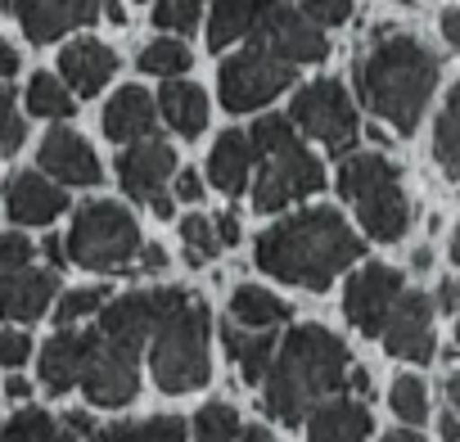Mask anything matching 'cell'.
<instances>
[{
    "instance_id": "obj_1",
    "label": "cell",
    "mask_w": 460,
    "mask_h": 442,
    "mask_svg": "<svg viewBox=\"0 0 460 442\" xmlns=\"http://www.w3.org/2000/svg\"><path fill=\"white\" fill-rule=\"evenodd\" d=\"M366 244L352 235V226L334 208H307L298 217H285L280 226L262 231L258 240V267L285 285L325 289L339 271H348Z\"/></svg>"
},
{
    "instance_id": "obj_2",
    "label": "cell",
    "mask_w": 460,
    "mask_h": 442,
    "mask_svg": "<svg viewBox=\"0 0 460 442\" xmlns=\"http://www.w3.org/2000/svg\"><path fill=\"white\" fill-rule=\"evenodd\" d=\"M267 415L280 424H303L312 406H321L334 388L348 384V348L325 325H298L267 366Z\"/></svg>"
},
{
    "instance_id": "obj_3",
    "label": "cell",
    "mask_w": 460,
    "mask_h": 442,
    "mask_svg": "<svg viewBox=\"0 0 460 442\" xmlns=\"http://www.w3.org/2000/svg\"><path fill=\"white\" fill-rule=\"evenodd\" d=\"M438 55L406 37V32H388L375 41V50L361 59L357 68V95L366 109H375L384 122H393L402 136H411L424 118V104L438 86Z\"/></svg>"
},
{
    "instance_id": "obj_4",
    "label": "cell",
    "mask_w": 460,
    "mask_h": 442,
    "mask_svg": "<svg viewBox=\"0 0 460 442\" xmlns=\"http://www.w3.org/2000/svg\"><path fill=\"white\" fill-rule=\"evenodd\" d=\"M253 158H258V181H253V208L258 212H280L325 185L321 158L307 154V145L294 136L289 118H258L249 131Z\"/></svg>"
},
{
    "instance_id": "obj_5",
    "label": "cell",
    "mask_w": 460,
    "mask_h": 442,
    "mask_svg": "<svg viewBox=\"0 0 460 442\" xmlns=\"http://www.w3.org/2000/svg\"><path fill=\"white\" fill-rule=\"evenodd\" d=\"M149 361H154V379L163 393H194L208 384L212 361H208V307L176 289L167 312L158 316L154 334H149Z\"/></svg>"
},
{
    "instance_id": "obj_6",
    "label": "cell",
    "mask_w": 460,
    "mask_h": 442,
    "mask_svg": "<svg viewBox=\"0 0 460 442\" xmlns=\"http://www.w3.org/2000/svg\"><path fill=\"white\" fill-rule=\"evenodd\" d=\"M339 194L357 208L370 240L393 244L411 226V203L402 190V172L384 154H352L339 167Z\"/></svg>"
},
{
    "instance_id": "obj_7",
    "label": "cell",
    "mask_w": 460,
    "mask_h": 442,
    "mask_svg": "<svg viewBox=\"0 0 460 442\" xmlns=\"http://www.w3.org/2000/svg\"><path fill=\"white\" fill-rule=\"evenodd\" d=\"M140 249V226L122 203H82L68 231V258L86 271H127Z\"/></svg>"
},
{
    "instance_id": "obj_8",
    "label": "cell",
    "mask_w": 460,
    "mask_h": 442,
    "mask_svg": "<svg viewBox=\"0 0 460 442\" xmlns=\"http://www.w3.org/2000/svg\"><path fill=\"white\" fill-rule=\"evenodd\" d=\"M294 122L312 136V140H321L330 154H339V158H348V149L357 145V136H361V127H357V109H352V100H348V91H343V82H334V77H321V82H312V86H303L298 95H294Z\"/></svg>"
},
{
    "instance_id": "obj_9",
    "label": "cell",
    "mask_w": 460,
    "mask_h": 442,
    "mask_svg": "<svg viewBox=\"0 0 460 442\" xmlns=\"http://www.w3.org/2000/svg\"><path fill=\"white\" fill-rule=\"evenodd\" d=\"M294 82V64L276 59L267 46H249L235 59L221 64V104L230 113H244V109H262L271 104L285 86Z\"/></svg>"
},
{
    "instance_id": "obj_10",
    "label": "cell",
    "mask_w": 460,
    "mask_h": 442,
    "mask_svg": "<svg viewBox=\"0 0 460 442\" xmlns=\"http://www.w3.org/2000/svg\"><path fill=\"white\" fill-rule=\"evenodd\" d=\"M136 348L91 330L86 334V348H82V375L77 384L86 388V397L95 406H127L140 388V370H136Z\"/></svg>"
},
{
    "instance_id": "obj_11",
    "label": "cell",
    "mask_w": 460,
    "mask_h": 442,
    "mask_svg": "<svg viewBox=\"0 0 460 442\" xmlns=\"http://www.w3.org/2000/svg\"><path fill=\"white\" fill-rule=\"evenodd\" d=\"M172 167H176L172 145L167 140H154V136H145L140 145H131V149L118 154V181H122V190L136 203H149L158 217H172V199H167Z\"/></svg>"
},
{
    "instance_id": "obj_12",
    "label": "cell",
    "mask_w": 460,
    "mask_h": 442,
    "mask_svg": "<svg viewBox=\"0 0 460 442\" xmlns=\"http://www.w3.org/2000/svg\"><path fill=\"white\" fill-rule=\"evenodd\" d=\"M384 348L402 361H429L438 339H433V298L420 289H402L397 303L384 316Z\"/></svg>"
},
{
    "instance_id": "obj_13",
    "label": "cell",
    "mask_w": 460,
    "mask_h": 442,
    "mask_svg": "<svg viewBox=\"0 0 460 442\" xmlns=\"http://www.w3.org/2000/svg\"><path fill=\"white\" fill-rule=\"evenodd\" d=\"M402 289H406V285H402V271H397V267H388V262H366V267L348 280V289H343V316H348L361 334H379V330H384V316H388V307L397 303Z\"/></svg>"
},
{
    "instance_id": "obj_14",
    "label": "cell",
    "mask_w": 460,
    "mask_h": 442,
    "mask_svg": "<svg viewBox=\"0 0 460 442\" xmlns=\"http://www.w3.org/2000/svg\"><path fill=\"white\" fill-rule=\"evenodd\" d=\"M253 37H258V46H267L285 64H321L330 55V41L321 37V28L307 23L298 10H289L285 0H276V5L267 10V19L258 23Z\"/></svg>"
},
{
    "instance_id": "obj_15",
    "label": "cell",
    "mask_w": 460,
    "mask_h": 442,
    "mask_svg": "<svg viewBox=\"0 0 460 442\" xmlns=\"http://www.w3.org/2000/svg\"><path fill=\"white\" fill-rule=\"evenodd\" d=\"M172 294H176V289H145V294H127V298H118V303H104V307H100V325H95V330L140 352V348L149 343V334H154L158 316L167 312Z\"/></svg>"
},
{
    "instance_id": "obj_16",
    "label": "cell",
    "mask_w": 460,
    "mask_h": 442,
    "mask_svg": "<svg viewBox=\"0 0 460 442\" xmlns=\"http://www.w3.org/2000/svg\"><path fill=\"white\" fill-rule=\"evenodd\" d=\"M10 10L19 14L23 32H28L37 46H46V41L73 32V28L95 23L100 0H10Z\"/></svg>"
},
{
    "instance_id": "obj_17",
    "label": "cell",
    "mask_w": 460,
    "mask_h": 442,
    "mask_svg": "<svg viewBox=\"0 0 460 442\" xmlns=\"http://www.w3.org/2000/svg\"><path fill=\"white\" fill-rule=\"evenodd\" d=\"M5 208H10V221H19V226H46L68 208V194L37 172H19L5 185Z\"/></svg>"
},
{
    "instance_id": "obj_18",
    "label": "cell",
    "mask_w": 460,
    "mask_h": 442,
    "mask_svg": "<svg viewBox=\"0 0 460 442\" xmlns=\"http://www.w3.org/2000/svg\"><path fill=\"white\" fill-rule=\"evenodd\" d=\"M41 167H46L55 181H64V185H95V181H100V158H95V149H91L77 131H68V127H55V131L41 140Z\"/></svg>"
},
{
    "instance_id": "obj_19",
    "label": "cell",
    "mask_w": 460,
    "mask_h": 442,
    "mask_svg": "<svg viewBox=\"0 0 460 442\" xmlns=\"http://www.w3.org/2000/svg\"><path fill=\"white\" fill-rule=\"evenodd\" d=\"M59 73H64L68 95H86V100H91V95H100V86L118 73V55H113L109 46L82 37V41L64 46V55H59Z\"/></svg>"
},
{
    "instance_id": "obj_20",
    "label": "cell",
    "mask_w": 460,
    "mask_h": 442,
    "mask_svg": "<svg viewBox=\"0 0 460 442\" xmlns=\"http://www.w3.org/2000/svg\"><path fill=\"white\" fill-rule=\"evenodd\" d=\"M307 442H366L370 433V411L352 397L339 402H321L307 411Z\"/></svg>"
},
{
    "instance_id": "obj_21",
    "label": "cell",
    "mask_w": 460,
    "mask_h": 442,
    "mask_svg": "<svg viewBox=\"0 0 460 442\" xmlns=\"http://www.w3.org/2000/svg\"><path fill=\"white\" fill-rule=\"evenodd\" d=\"M55 289H59V280H55V271H37V267H23L5 289H0V316L5 321H37L46 307H50V298H55Z\"/></svg>"
},
{
    "instance_id": "obj_22",
    "label": "cell",
    "mask_w": 460,
    "mask_h": 442,
    "mask_svg": "<svg viewBox=\"0 0 460 442\" xmlns=\"http://www.w3.org/2000/svg\"><path fill=\"white\" fill-rule=\"evenodd\" d=\"M154 118H158L154 95L140 91V86H122V91L109 100V109H104V136L136 145V140H145V136L154 131Z\"/></svg>"
},
{
    "instance_id": "obj_23",
    "label": "cell",
    "mask_w": 460,
    "mask_h": 442,
    "mask_svg": "<svg viewBox=\"0 0 460 442\" xmlns=\"http://www.w3.org/2000/svg\"><path fill=\"white\" fill-rule=\"evenodd\" d=\"M271 5L276 0H217L208 19V50H226L230 41L253 37Z\"/></svg>"
},
{
    "instance_id": "obj_24",
    "label": "cell",
    "mask_w": 460,
    "mask_h": 442,
    "mask_svg": "<svg viewBox=\"0 0 460 442\" xmlns=\"http://www.w3.org/2000/svg\"><path fill=\"white\" fill-rule=\"evenodd\" d=\"M249 167H253V145L244 131H221V140L212 145L208 158V176L221 194H244L249 185Z\"/></svg>"
},
{
    "instance_id": "obj_25",
    "label": "cell",
    "mask_w": 460,
    "mask_h": 442,
    "mask_svg": "<svg viewBox=\"0 0 460 442\" xmlns=\"http://www.w3.org/2000/svg\"><path fill=\"white\" fill-rule=\"evenodd\" d=\"M82 348H86V334L77 330H59L46 348H41V384L50 393H68L77 388V375H82Z\"/></svg>"
},
{
    "instance_id": "obj_26",
    "label": "cell",
    "mask_w": 460,
    "mask_h": 442,
    "mask_svg": "<svg viewBox=\"0 0 460 442\" xmlns=\"http://www.w3.org/2000/svg\"><path fill=\"white\" fill-rule=\"evenodd\" d=\"M158 109H163V118L172 122V131H181V136H199L203 127H208V95L194 86V82H163V91H158Z\"/></svg>"
},
{
    "instance_id": "obj_27",
    "label": "cell",
    "mask_w": 460,
    "mask_h": 442,
    "mask_svg": "<svg viewBox=\"0 0 460 442\" xmlns=\"http://www.w3.org/2000/svg\"><path fill=\"white\" fill-rule=\"evenodd\" d=\"M221 339H226V352H230V361L240 366L244 384H258V379L267 375V366H271V352H276V334H271V330H258V334H249V330H240L235 321H230V325H221Z\"/></svg>"
},
{
    "instance_id": "obj_28",
    "label": "cell",
    "mask_w": 460,
    "mask_h": 442,
    "mask_svg": "<svg viewBox=\"0 0 460 442\" xmlns=\"http://www.w3.org/2000/svg\"><path fill=\"white\" fill-rule=\"evenodd\" d=\"M230 316H235V325H244V330H276L280 321H289V303H280L271 289L244 285V289H235V298H230Z\"/></svg>"
},
{
    "instance_id": "obj_29",
    "label": "cell",
    "mask_w": 460,
    "mask_h": 442,
    "mask_svg": "<svg viewBox=\"0 0 460 442\" xmlns=\"http://www.w3.org/2000/svg\"><path fill=\"white\" fill-rule=\"evenodd\" d=\"M95 442H185V420L154 415L145 424H113V429H100Z\"/></svg>"
},
{
    "instance_id": "obj_30",
    "label": "cell",
    "mask_w": 460,
    "mask_h": 442,
    "mask_svg": "<svg viewBox=\"0 0 460 442\" xmlns=\"http://www.w3.org/2000/svg\"><path fill=\"white\" fill-rule=\"evenodd\" d=\"M0 442H77V438H73L68 429H59V424H55V415H46V411L28 406V411H19V415L5 424Z\"/></svg>"
},
{
    "instance_id": "obj_31",
    "label": "cell",
    "mask_w": 460,
    "mask_h": 442,
    "mask_svg": "<svg viewBox=\"0 0 460 442\" xmlns=\"http://www.w3.org/2000/svg\"><path fill=\"white\" fill-rule=\"evenodd\" d=\"M433 154H438L447 176H460V91L447 95V109H442L438 136H433Z\"/></svg>"
},
{
    "instance_id": "obj_32",
    "label": "cell",
    "mask_w": 460,
    "mask_h": 442,
    "mask_svg": "<svg viewBox=\"0 0 460 442\" xmlns=\"http://www.w3.org/2000/svg\"><path fill=\"white\" fill-rule=\"evenodd\" d=\"M28 113H37V118H68L77 109H73V95H68V86L59 77L37 73L32 86H28Z\"/></svg>"
},
{
    "instance_id": "obj_33",
    "label": "cell",
    "mask_w": 460,
    "mask_h": 442,
    "mask_svg": "<svg viewBox=\"0 0 460 442\" xmlns=\"http://www.w3.org/2000/svg\"><path fill=\"white\" fill-rule=\"evenodd\" d=\"M194 442H240V415L226 402H208L194 415Z\"/></svg>"
},
{
    "instance_id": "obj_34",
    "label": "cell",
    "mask_w": 460,
    "mask_h": 442,
    "mask_svg": "<svg viewBox=\"0 0 460 442\" xmlns=\"http://www.w3.org/2000/svg\"><path fill=\"white\" fill-rule=\"evenodd\" d=\"M185 68H190V50H185L181 41H172V37H163V41H154V46L140 50V73L176 77V73H185Z\"/></svg>"
},
{
    "instance_id": "obj_35",
    "label": "cell",
    "mask_w": 460,
    "mask_h": 442,
    "mask_svg": "<svg viewBox=\"0 0 460 442\" xmlns=\"http://www.w3.org/2000/svg\"><path fill=\"white\" fill-rule=\"evenodd\" d=\"M388 402H393V411H397L406 424H420V420L429 415V393H424V379H415V375H397Z\"/></svg>"
},
{
    "instance_id": "obj_36",
    "label": "cell",
    "mask_w": 460,
    "mask_h": 442,
    "mask_svg": "<svg viewBox=\"0 0 460 442\" xmlns=\"http://www.w3.org/2000/svg\"><path fill=\"white\" fill-rule=\"evenodd\" d=\"M181 235H185V244H190V253H185V262H190V267H203V262L221 249L208 217H185V221H181Z\"/></svg>"
},
{
    "instance_id": "obj_37",
    "label": "cell",
    "mask_w": 460,
    "mask_h": 442,
    "mask_svg": "<svg viewBox=\"0 0 460 442\" xmlns=\"http://www.w3.org/2000/svg\"><path fill=\"white\" fill-rule=\"evenodd\" d=\"M199 14H203V0H158L154 5V23L163 32H194Z\"/></svg>"
},
{
    "instance_id": "obj_38",
    "label": "cell",
    "mask_w": 460,
    "mask_h": 442,
    "mask_svg": "<svg viewBox=\"0 0 460 442\" xmlns=\"http://www.w3.org/2000/svg\"><path fill=\"white\" fill-rule=\"evenodd\" d=\"M32 244L23 240V235H0V289H5L23 267H32Z\"/></svg>"
},
{
    "instance_id": "obj_39",
    "label": "cell",
    "mask_w": 460,
    "mask_h": 442,
    "mask_svg": "<svg viewBox=\"0 0 460 442\" xmlns=\"http://www.w3.org/2000/svg\"><path fill=\"white\" fill-rule=\"evenodd\" d=\"M23 149V118L14 109V91L0 86V154H19Z\"/></svg>"
},
{
    "instance_id": "obj_40",
    "label": "cell",
    "mask_w": 460,
    "mask_h": 442,
    "mask_svg": "<svg viewBox=\"0 0 460 442\" xmlns=\"http://www.w3.org/2000/svg\"><path fill=\"white\" fill-rule=\"evenodd\" d=\"M100 307H104V289H73V294L59 298L55 321H59V325H77L82 316H91V312H100Z\"/></svg>"
},
{
    "instance_id": "obj_41",
    "label": "cell",
    "mask_w": 460,
    "mask_h": 442,
    "mask_svg": "<svg viewBox=\"0 0 460 442\" xmlns=\"http://www.w3.org/2000/svg\"><path fill=\"white\" fill-rule=\"evenodd\" d=\"M298 14L316 28H339V23L352 19V0H303Z\"/></svg>"
},
{
    "instance_id": "obj_42",
    "label": "cell",
    "mask_w": 460,
    "mask_h": 442,
    "mask_svg": "<svg viewBox=\"0 0 460 442\" xmlns=\"http://www.w3.org/2000/svg\"><path fill=\"white\" fill-rule=\"evenodd\" d=\"M28 352H32V339L28 334H19V330H5L0 334V366H23L28 361Z\"/></svg>"
},
{
    "instance_id": "obj_43",
    "label": "cell",
    "mask_w": 460,
    "mask_h": 442,
    "mask_svg": "<svg viewBox=\"0 0 460 442\" xmlns=\"http://www.w3.org/2000/svg\"><path fill=\"white\" fill-rule=\"evenodd\" d=\"M212 231H217V244H235V240H240V221H235V212H221V217L212 221Z\"/></svg>"
},
{
    "instance_id": "obj_44",
    "label": "cell",
    "mask_w": 460,
    "mask_h": 442,
    "mask_svg": "<svg viewBox=\"0 0 460 442\" xmlns=\"http://www.w3.org/2000/svg\"><path fill=\"white\" fill-rule=\"evenodd\" d=\"M176 194H181L185 203H194V199L203 194V181H199V172H190V167H185V172L176 176Z\"/></svg>"
},
{
    "instance_id": "obj_45",
    "label": "cell",
    "mask_w": 460,
    "mask_h": 442,
    "mask_svg": "<svg viewBox=\"0 0 460 442\" xmlns=\"http://www.w3.org/2000/svg\"><path fill=\"white\" fill-rule=\"evenodd\" d=\"M10 73H19V50L0 37V77H10Z\"/></svg>"
},
{
    "instance_id": "obj_46",
    "label": "cell",
    "mask_w": 460,
    "mask_h": 442,
    "mask_svg": "<svg viewBox=\"0 0 460 442\" xmlns=\"http://www.w3.org/2000/svg\"><path fill=\"white\" fill-rule=\"evenodd\" d=\"M442 37H447V46H460V10L442 14Z\"/></svg>"
},
{
    "instance_id": "obj_47",
    "label": "cell",
    "mask_w": 460,
    "mask_h": 442,
    "mask_svg": "<svg viewBox=\"0 0 460 442\" xmlns=\"http://www.w3.org/2000/svg\"><path fill=\"white\" fill-rule=\"evenodd\" d=\"M438 429H442V438H447V442H456V438H460V420H456V406H447V411H442Z\"/></svg>"
},
{
    "instance_id": "obj_48",
    "label": "cell",
    "mask_w": 460,
    "mask_h": 442,
    "mask_svg": "<svg viewBox=\"0 0 460 442\" xmlns=\"http://www.w3.org/2000/svg\"><path fill=\"white\" fill-rule=\"evenodd\" d=\"M438 303H442V312H456V285L451 280L438 285Z\"/></svg>"
},
{
    "instance_id": "obj_49",
    "label": "cell",
    "mask_w": 460,
    "mask_h": 442,
    "mask_svg": "<svg viewBox=\"0 0 460 442\" xmlns=\"http://www.w3.org/2000/svg\"><path fill=\"white\" fill-rule=\"evenodd\" d=\"M5 393H10V397H14V402H23V397H32V384H28V379H19V375H14V379H10V384H5Z\"/></svg>"
},
{
    "instance_id": "obj_50",
    "label": "cell",
    "mask_w": 460,
    "mask_h": 442,
    "mask_svg": "<svg viewBox=\"0 0 460 442\" xmlns=\"http://www.w3.org/2000/svg\"><path fill=\"white\" fill-rule=\"evenodd\" d=\"M46 253H50V262H55V267H64V240H59V235H50V240H46Z\"/></svg>"
},
{
    "instance_id": "obj_51",
    "label": "cell",
    "mask_w": 460,
    "mask_h": 442,
    "mask_svg": "<svg viewBox=\"0 0 460 442\" xmlns=\"http://www.w3.org/2000/svg\"><path fill=\"white\" fill-rule=\"evenodd\" d=\"M68 429H73V433H91V415H86V411H73V415H68Z\"/></svg>"
},
{
    "instance_id": "obj_52",
    "label": "cell",
    "mask_w": 460,
    "mask_h": 442,
    "mask_svg": "<svg viewBox=\"0 0 460 442\" xmlns=\"http://www.w3.org/2000/svg\"><path fill=\"white\" fill-rule=\"evenodd\" d=\"M240 442H276L267 429H240Z\"/></svg>"
},
{
    "instance_id": "obj_53",
    "label": "cell",
    "mask_w": 460,
    "mask_h": 442,
    "mask_svg": "<svg viewBox=\"0 0 460 442\" xmlns=\"http://www.w3.org/2000/svg\"><path fill=\"white\" fill-rule=\"evenodd\" d=\"M384 442H424V438H420V433H411V429H393Z\"/></svg>"
},
{
    "instance_id": "obj_54",
    "label": "cell",
    "mask_w": 460,
    "mask_h": 442,
    "mask_svg": "<svg viewBox=\"0 0 460 442\" xmlns=\"http://www.w3.org/2000/svg\"><path fill=\"white\" fill-rule=\"evenodd\" d=\"M100 5H104V14L113 19V23H122L127 14H122V5H118V0H100Z\"/></svg>"
},
{
    "instance_id": "obj_55",
    "label": "cell",
    "mask_w": 460,
    "mask_h": 442,
    "mask_svg": "<svg viewBox=\"0 0 460 442\" xmlns=\"http://www.w3.org/2000/svg\"><path fill=\"white\" fill-rule=\"evenodd\" d=\"M145 267H149V271L163 267V249H145Z\"/></svg>"
},
{
    "instance_id": "obj_56",
    "label": "cell",
    "mask_w": 460,
    "mask_h": 442,
    "mask_svg": "<svg viewBox=\"0 0 460 442\" xmlns=\"http://www.w3.org/2000/svg\"><path fill=\"white\" fill-rule=\"evenodd\" d=\"M352 388H357V393H366V388H370V379H366V370H352Z\"/></svg>"
},
{
    "instance_id": "obj_57",
    "label": "cell",
    "mask_w": 460,
    "mask_h": 442,
    "mask_svg": "<svg viewBox=\"0 0 460 442\" xmlns=\"http://www.w3.org/2000/svg\"><path fill=\"white\" fill-rule=\"evenodd\" d=\"M402 5H415V0H402Z\"/></svg>"
}]
</instances>
